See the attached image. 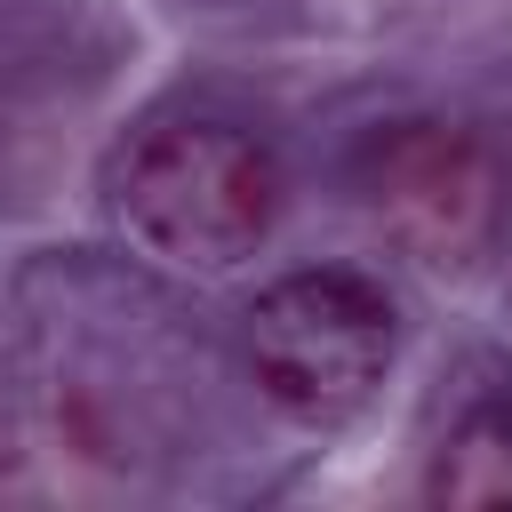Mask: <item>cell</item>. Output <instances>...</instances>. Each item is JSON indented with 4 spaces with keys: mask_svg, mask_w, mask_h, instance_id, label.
<instances>
[{
    "mask_svg": "<svg viewBox=\"0 0 512 512\" xmlns=\"http://www.w3.org/2000/svg\"><path fill=\"white\" fill-rule=\"evenodd\" d=\"M280 152L216 112L152 120L112 168V216L128 240L184 272L248 264L280 224Z\"/></svg>",
    "mask_w": 512,
    "mask_h": 512,
    "instance_id": "obj_1",
    "label": "cell"
},
{
    "mask_svg": "<svg viewBox=\"0 0 512 512\" xmlns=\"http://www.w3.org/2000/svg\"><path fill=\"white\" fill-rule=\"evenodd\" d=\"M392 352H400V304L384 296V280L344 264L288 272L240 312V360L288 424L328 432L360 416L392 376Z\"/></svg>",
    "mask_w": 512,
    "mask_h": 512,
    "instance_id": "obj_2",
    "label": "cell"
},
{
    "mask_svg": "<svg viewBox=\"0 0 512 512\" xmlns=\"http://www.w3.org/2000/svg\"><path fill=\"white\" fill-rule=\"evenodd\" d=\"M352 192L424 264L480 256L496 232V200H504L488 144L472 128H448V120H400V128L368 136L352 160Z\"/></svg>",
    "mask_w": 512,
    "mask_h": 512,
    "instance_id": "obj_3",
    "label": "cell"
},
{
    "mask_svg": "<svg viewBox=\"0 0 512 512\" xmlns=\"http://www.w3.org/2000/svg\"><path fill=\"white\" fill-rule=\"evenodd\" d=\"M424 496L432 504H512V408H472L440 440Z\"/></svg>",
    "mask_w": 512,
    "mask_h": 512,
    "instance_id": "obj_4",
    "label": "cell"
}]
</instances>
